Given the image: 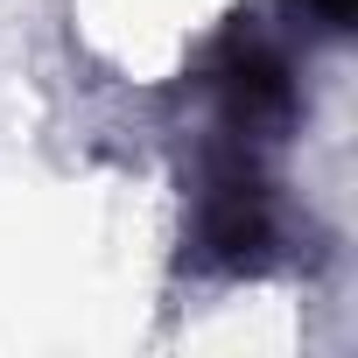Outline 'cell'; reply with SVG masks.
I'll list each match as a JSON object with an SVG mask.
<instances>
[{
	"mask_svg": "<svg viewBox=\"0 0 358 358\" xmlns=\"http://www.w3.org/2000/svg\"><path fill=\"white\" fill-rule=\"evenodd\" d=\"M309 8L323 15V29H344L351 22V0H309Z\"/></svg>",
	"mask_w": 358,
	"mask_h": 358,
	"instance_id": "cell-1",
	"label": "cell"
}]
</instances>
